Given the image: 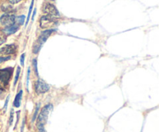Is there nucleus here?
Returning a JSON list of instances; mask_svg holds the SVG:
<instances>
[{"instance_id":"1","label":"nucleus","mask_w":159,"mask_h":132,"mask_svg":"<svg viewBox=\"0 0 159 132\" xmlns=\"http://www.w3.org/2000/svg\"><path fill=\"white\" fill-rule=\"evenodd\" d=\"M52 110H53V105L52 104H47L42 108L41 111L40 112V115L38 116V121H37V126L38 128H44V125L48 119V116Z\"/></svg>"},{"instance_id":"2","label":"nucleus","mask_w":159,"mask_h":132,"mask_svg":"<svg viewBox=\"0 0 159 132\" xmlns=\"http://www.w3.org/2000/svg\"><path fill=\"white\" fill-rule=\"evenodd\" d=\"M54 33V30L51 29V30H46L45 31L42 32L40 35L39 36V37L38 39V41L36 42L34 45V48H33V53H38L40 50L41 47L44 44L47 40L50 37V36Z\"/></svg>"},{"instance_id":"3","label":"nucleus","mask_w":159,"mask_h":132,"mask_svg":"<svg viewBox=\"0 0 159 132\" xmlns=\"http://www.w3.org/2000/svg\"><path fill=\"white\" fill-rule=\"evenodd\" d=\"M13 74V68L0 70V88H6L10 83Z\"/></svg>"},{"instance_id":"4","label":"nucleus","mask_w":159,"mask_h":132,"mask_svg":"<svg viewBox=\"0 0 159 132\" xmlns=\"http://www.w3.org/2000/svg\"><path fill=\"white\" fill-rule=\"evenodd\" d=\"M57 24V20L56 17L51 16H43L40 20V26L42 29L51 30V28Z\"/></svg>"},{"instance_id":"5","label":"nucleus","mask_w":159,"mask_h":132,"mask_svg":"<svg viewBox=\"0 0 159 132\" xmlns=\"http://www.w3.org/2000/svg\"><path fill=\"white\" fill-rule=\"evenodd\" d=\"M43 12L47 16H51L54 17H58L60 16L57 8L49 2H47L43 6Z\"/></svg>"},{"instance_id":"6","label":"nucleus","mask_w":159,"mask_h":132,"mask_svg":"<svg viewBox=\"0 0 159 132\" xmlns=\"http://www.w3.org/2000/svg\"><path fill=\"white\" fill-rule=\"evenodd\" d=\"M15 22H16V17L13 14L6 13L4 15H2L0 18V22L5 27L12 26V25L15 24Z\"/></svg>"},{"instance_id":"7","label":"nucleus","mask_w":159,"mask_h":132,"mask_svg":"<svg viewBox=\"0 0 159 132\" xmlns=\"http://www.w3.org/2000/svg\"><path fill=\"white\" fill-rule=\"evenodd\" d=\"M50 90V86L43 80H38L35 83V91L38 94H44Z\"/></svg>"},{"instance_id":"8","label":"nucleus","mask_w":159,"mask_h":132,"mask_svg":"<svg viewBox=\"0 0 159 132\" xmlns=\"http://www.w3.org/2000/svg\"><path fill=\"white\" fill-rule=\"evenodd\" d=\"M17 47L15 44H7L0 47V55H11L16 53Z\"/></svg>"},{"instance_id":"9","label":"nucleus","mask_w":159,"mask_h":132,"mask_svg":"<svg viewBox=\"0 0 159 132\" xmlns=\"http://www.w3.org/2000/svg\"><path fill=\"white\" fill-rule=\"evenodd\" d=\"M19 28H20V26H19L18 24H13L12 26L5 27L4 29H3V30H2V32H3V33L6 36H10L15 33L19 30Z\"/></svg>"},{"instance_id":"10","label":"nucleus","mask_w":159,"mask_h":132,"mask_svg":"<svg viewBox=\"0 0 159 132\" xmlns=\"http://www.w3.org/2000/svg\"><path fill=\"white\" fill-rule=\"evenodd\" d=\"M23 91H20L17 94H16V97H15V100L13 101V106L15 107H20V104H21V100H22V97H23Z\"/></svg>"},{"instance_id":"11","label":"nucleus","mask_w":159,"mask_h":132,"mask_svg":"<svg viewBox=\"0 0 159 132\" xmlns=\"http://www.w3.org/2000/svg\"><path fill=\"white\" fill-rule=\"evenodd\" d=\"M34 0H32L31 4H30V6H29V12H28L27 19H26V24H25L26 26H27L28 22H29V17H30V15H31V12H32V9H33V7H34Z\"/></svg>"},{"instance_id":"12","label":"nucleus","mask_w":159,"mask_h":132,"mask_svg":"<svg viewBox=\"0 0 159 132\" xmlns=\"http://www.w3.org/2000/svg\"><path fill=\"white\" fill-rule=\"evenodd\" d=\"M20 67H17V70H16V76H15V79H14V86L16 84V83H17L18 81V79H19V77H20Z\"/></svg>"},{"instance_id":"13","label":"nucleus","mask_w":159,"mask_h":132,"mask_svg":"<svg viewBox=\"0 0 159 132\" xmlns=\"http://www.w3.org/2000/svg\"><path fill=\"white\" fill-rule=\"evenodd\" d=\"M25 21V16H20L16 18V22H18V25H23Z\"/></svg>"},{"instance_id":"14","label":"nucleus","mask_w":159,"mask_h":132,"mask_svg":"<svg viewBox=\"0 0 159 132\" xmlns=\"http://www.w3.org/2000/svg\"><path fill=\"white\" fill-rule=\"evenodd\" d=\"M39 109H40V104H38V105H37V107H36L35 111H34V116H33V119H32V120H33V121H34V120H35V119L37 118V116H38V111H39Z\"/></svg>"},{"instance_id":"15","label":"nucleus","mask_w":159,"mask_h":132,"mask_svg":"<svg viewBox=\"0 0 159 132\" xmlns=\"http://www.w3.org/2000/svg\"><path fill=\"white\" fill-rule=\"evenodd\" d=\"M33 65H34V71H35L36 74H37V76L38 77V63H37V59H34V60H33Z\"/></svg>"},{"instance_id":"16","label":"nucleus","mask_w":159,"mask_h":132,"mask_svg":"<svg viewBox=\"0 0 159 132\" xmlns=\"http://www.w3.org/2000/svg\"><path fill=\"white\" fill-rule=\"evenodd\" d=\"M11 59L10 57H0V63H3L5 61H7L9 59Z\"/></svg>"},{"instance_id":"17","label":"nucleus","mask_w":159,"mask_h":132,"mask_svg":"<svg viewBox=\"0 0 159 132\" xmlns=\"http://www.w3.org/2000/svg\"><path fill=\"white\" fill-rule=\"evenodd\" d=\"M24 60H25V53H23L21 56H20V65L24 66Z\"/></svg>"},{"instance_id":"18","label":"nucleus","mask_w":159,"mask_h":132,"mask_svg":"<svg viewBox=\"0 0 159 132\" xmlns=\"http://www.w3.org/2000/svg\"><path fill=\"white\" fill-rule=\"evenodd\" d=\"M29 73H30V69L28 68V71H27V77H26V89L28 91V85H29Z\"/></svg>"},{"instance_id":"19","label":"nucleus","mask_w":159,"mask_h":132,"mask_svg":"<svg viewBox=\"0 0 159 132\" xmlns=\"http://www.w3.org/2000/svg\"><path fill=\"white\" fill-rule=\"evenodd\" d=\"M10 95H9L8 97H6V103H5V105H4V110L5 111H6V109H7V106H8V103H9V100H10Z\"/></svg>"},{"instance_id":"20","label":"nucleus","mask_w":159,"mask_h":132,"mask_svg":"<svg viewBox=\"0 0 159 132\" xmlns=\"http://www.w3.org/2000/svg\"><path fill=\"white\" fill-rule=\"evenodd\" d=\"M6 38L3 37V36H0V46L2 45L6 42Z\"/></svg>"},{"instance_id":"21","label":"nucleus","mask_w":159,"mask_h":132,"mask_svg":"<svg viewBox=\"0 0 159 132\" xmlns=\"http://www.w3.org/2000/svg\"><path fill=\"white\" fill-rule=\"evenodd\" d=\"M22 0H9V2L11 3V4H16L18 2H21Z\"/></svg>"},{"instance_id":"22","label":"nucleus","mask_w":159,"mask_h":132,"mask_svg":"<svg viewBox=\"0 0 159 132\" xmlns=\"http://www.w3.org/2000/svg\"><path fill=\"white\" fill-rule=\"evenodd\" d=\"M13 110H12V113H11V116H10V125H11L13 123Z\"/></svg>"},{"instance_id":"23","label":"nucleus","mask_w":159,"mask_h":132,"mask_svg":"<svg viewBox=\"0 0 159 132\" xmlns=\"http://www.w3.org/2000/svg\"><path fill=\"white\" fill-rule=\"evenodd\" d=\"M38 132H47L46 131V130L44 129V128H38Z\"/></svg>"},{"instance_id":"24","label":"nucleus","mask_w":159,"mask_h":132,"mask_svg":"<svg viewBox=\"0 0 159 132\" xmlns=\"http://www.w3.org/2000/svg\"><path fill=\"white\" fill-rule=\"evenodd\" d=\"M24 124H25V119L24 120V122H23V124H22L21 127V132L24 131Z\"/></svg>"},{"instance_id":"25","label":"nucleus","mask_w":159,"mask_h":132,"mask_svg":"<svg viewBox=\"0 0 159 132\" xmlns=\"http://www.w3.org/2000/svg\"><path fill=\"white\" fill-rule=\"evenodd\" d=\"M35 13H36V9H34V14H33V17H32V20H34V16H35Z\"/></svg>"},{"instance_id":"26","label":"nucleus","mask_w":159,"mask_h":132,"mask_svg":"<svg viewBox=\"0 0 159 132\" xmlns=\"http://www.w3.org/2000/svg\"><path fill=\"white\" fill-rule=\"evenodd\" d=\"M2 94V89L0 88V95Z\"/></svg>"},{"instance_id":"27","label":"nucleus","mask_w":159,"mask_h":132,"mask_svg":"<svg viewBox=\"0 0 159 132\" xmlns=\"http://www.w3.org/2000/svg\"><path fill=\"white\" fill-rule=\"evenodd\" d=\"M52 1H54V0H52Z\"/></svg>"}]
</instances>
